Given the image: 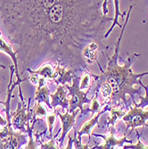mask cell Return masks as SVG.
<instances>
[{
	"instance_id": "cell-1",
	"label": "cell",
	"mask_w": 148,
	"mask_h": 149,
	"mask_svg": "<svg viewBox=\"0 0 148 149\" xmlns=\"http://www.w3.org/2000/svg\"><path fill=\"white\" fill-rule=\"evenodd\" d=\"M23 15L17 16L35 34L52 60L65 68L87 70L82 53L92 42L104 38L105 24L113 20L100 13L104 1L45 0L19 1Z\"/></svg>"
},
{
	"instance_id": "cell-7",
	"label": "cell",
	"mask_w": 148,
	"mask_h": 149,
	"mask_svg": "<svg viewBox=\"0 0 148 149\" xmlns=\"http://www.w3.org/2000/svg\"><path fill=\"white\" fill-rule=\"evenodd\" d=\"M95 137H100L104 139V143L97 146V149H117L120 146H123L124 144H132V139H128L125 136L122 139H117L115 136V129L114 127H109V134L107 136H103L100 134H93Z\"/></svg>"
},
{
	"instance_id": "cell-25",
	"label": "cell",
	"mask_w": 148,
	"mask_h": 149,
	"mask_svg": "<svg viewBox=\"0 0 148 149\" xmlns=\"http://www.w3.org/2000/svg\"><path fill=\"white\" fill-rule=\"evenodd\" d=\"M101 91H102V94H103L105 101H107L111 97L113 89H112L111 86L109 85V83H107L106 81H104V82H103L101 85Z\"/></svg>"
},
{
	"instance_id": "cell-13",
	"label": "cell",
	"mask_w": 148,
	"mask_h": 149,
	"mask_svg": "<svg viewBox=\"0 0 148 149\" xmlns=\"http://www.w3.org/2000/svg\"><path fill=\"white\" fill-rule=\"evenodd\" d=\"M0 51H2L4 53H6V55H8L11 58L12 61L13 63V67H15V74H16V78L17 80H23L21 79L19 72H18V62H17V51H13L12 48V46L9 45L6 40L2 38V34L0 32Z\"/></svg>"
},
{
	"instance_id": "cell-15",
	"label": "cell",
	"mask_w": 148,
	"mask_h": 149,
	"mask_svg": "<svg viewBox=\"0 0 148 149\" xmlns=\"http://www.w3.org/2000/svg\"><path fill=\"white\" fill-rule=\"evenodd\" d=\"M27 71L31 73V75H36L40 78L49 79L50 81H52L54 78V74H55V69L53 68V66L50 63H45L41 65V67L36 71L31 70L29 68L27 69Z\"/></svg>"
},
{
	"instance_id": "cell-5",
	"label": "cell",
	"mask_w": 148,
	"mask_h": 149,
	"mask_svg": "<svg viewBox=\"0 0 148 149\" xmlns=\"http://www.w3.org/2000/svg\"><path fill=\"white\" fill-rule=\"evenodd\" d=\"M19 95L20 101L18 102V106L15 113L11 118V125L13 130H16L19 133H27V125L30 124V120L32 116V111H30V103L28 107H25L23 102V97L22 93V88L19 85Z\"/></svg>"
},
{
	"instance_id": "cell-14",
	"label": "cell",
	"mask_w": 148,
	"mask_h": 149,
	"mask_svg": "<svg viewBox=\"0 0 148 149\" xmlns=\"http://www.w3.org/2000/svg\"><path fill=\"white\" fill-rule=\"evenodd\" d=\"M99 51V45L97 42H92L83 50L82 56L87 63L92 64L97 62V54Z\"/></svg>"
},
{
	"instance_id": "cell-19",
	"label": "cell",
	"mask_w": 148,
	"mask_h": 149,
	"mask_svg": "<svg viewBox=\"0 0 148 149\" xmlns=\"http://www.w3.org/2000/svg\"><path fill=\"white\" fill-rule=\"evenodd\" d=\"M97 97H98V89H97V91H96V96L94 97V98L91 101L90 107L88 108V110H85L86 111V113H88V112H91L92 116H94L97 113H98V112H100L102 110V104L98 102Z\"/></svg>"
},
{
	"instance_id": "cell-23",
	"label": "cell",
	"mask_w": 148,
	"mask_h": 149,
	"mask_svg": "<svg viewBox=\"0 0 148 149\" xmlns=\"http://www.w3.org/2000/svg\"><path fill=\"white\" fill-rule=\"evenodd\" d=\"M77 130L74 127V138H73V145L75 149H97L96 146H94L92 148H89L88 145H83L81 141V138H79L77 135Z\"/></svg>"
},
{
	"instance_id": "cell-3",
	"label": "cell",
	"mask_w": 148,
	"mask_h": 149,
	"mask_svg": "<svg viewBox=\"0 0 148 149\" xmlns=\"http://www.w3.org/2000/svg\"><path fill=\"white\" fill-rule=\"evenodd\" d=\"M79 81L80 78L76 74L72 79V83L71 85H65V88L68 91V99H69V109L68 112L72 113L75 110L79 109L81 111V114H86V111L84 110V104H91L90 99L88 97V94L89 89L87 91H82L79 88Z\"/></svg>"
},
{
	"instance_id": "cell-12",
	"label": "cell",
	"mask_w": 148,
	"mask_h": 149,
	"mask_svg": "<svg viewBox=\"0 0 148 149\" xmlns=\"http://www.w3.org/2000/svg\"><path fill=\"white\" fill-rule=\"evenodd\" d=\"M110 104L108 103H104V108L98 113H97L94 116H92V118L86 121V123H84V125L81 127V129H80L78 132H77V135L79 138H81L83 135H88V137H90V134H91V130L92 129L95 127L97 123H98V120L100 118V116L102 114H104L106 111H110Z\"/></svg>"
},
{
	"instance_id": "cell-18",
	"label": "cell",
	"mask_w": 148,
	"mask_h": 149,
	"mask_svg": "<svg viewBox=\"0 0 148 149\" xmlns=\"http://www.w3.org/2000/svg\"><path fill=\"white\" fill-rule=\"evenodd\" d=\"M47 106L43 105V104H40V103H36L34 108H33V111H32V120H33V123L32 124H35V119L38 118H43L46 117L48 113H47Z\"/></svg>"
},
{
	"instance_id": "cell-8",
	"label": "cell",
	"mask_w": 148,
	"mask_h": 149,
	"mask_svg": "<svg viewBox=\"0 0 148 149\" xmlns=\"http://www.w3.org/2000/svg\"><path fill=\"white\" fill-rule=\"evenodd\" d=\"M56 111V113H57V116L60 118L61 121H62V135L60 137V139H59V147L62 148L63 146V140L65 139V137L67 136V134H69L70 130L75 127V123H76V117L78 115V113L80 112L79 109H77L75 110L72 113H70L67 110L63 114L59 112L58 109H56L54 110Z\"/></svg>"
},
{
	"instance_id": "cell-4",
	"label": "cell",
	"mask_w": 148,
	"mask_h": 149,
	"mask_svg": "<svg viewBox=\"0 0 148 149\" xmlns=\"http://www.w3.org/2000/svg\"><path fill=\"white\" fill-rule=\"evenodd\" d=\"M26 143L27 135L15 131L11 123L0 129V149H20Z\"/></svg>"
},
{
	"instance_id": "cell-20",
	"label": "cell",
	"mask_w": 148,
	"mask_h": 149,
	"mask_svg": "<svg viewBox=\"0 0 148 149\" xmlns=\"http://www.w3.org/2000/svg\"><path fill=\"white\" fill-rule=\"evenodd\" d=\"M33 127H34V124H32L31 126L30 124L27 125V133H28V136H29V140H28V143H27L24 149H38L37 148V146H38L37 139H35V138L33 136V133H32Z\"/></svg>"
},
{
	"instance_id": "cell-22",
	"label": "cell",
	"mask_w": 148,
	"mask_h": 149,
	"mask_svg": "<svg viewBox=\"0 0 148 149\" xmlns=\"http://www.w3.org/2000/svg\"><path fill=\"white\" fill-rule=\"evenodd\" d=\"M57 113L56 111H54V113H48L47 115V127H48V132H49V136L50 138H53V128L56 123V119Z\"/></svg>"
},
{
	"instance_id": "cell-21",
	"label": "cell",
	"mask_w": 148,
	"mask_h": 149,
	"mask_svg": "<svg viewBox=\"0 0 148 149\" xmlns=\"http://www.w3.org/2000/svg\"><path fill=\"white\" fill-rule=\"evenodd\" d=\"M91 77L92 74H90L89 72H86L83 76L80 78V81H79V88L80 90H88L90 88L91 86Z\"/></svg>"
},
{
	"instance_id": "cell-11",
	"label": "cell",
	"mask_w": 148,
	"mask_h": 149,
	"mask_svg": "<svg viewBox=\"0 0 148 149\" xmlns=\"http://www.w3.org/2000/svg\"><path fill=\"white\" fill-rule=\"evenodd\" d=\"M50 90L46 85V79L39 77L35 93V103L45 104L48 108H52L50 104Z\"/></svg>"
},
{
	"instance_id": "cell-28",
	"label": "cell",
	"mask_w": 148,
	"mask_h": 149,
	"mask_svg": "<svg viewBox=\"0 0 148 149\" xmlns=\"http://www.w3.org/2000/svg\"><path fill=\"white\" fill-rule=\"evenodd\" d=\"M72 146H73V138L69 133L68 134V145H67V146L64 149H72Z\"/></svg>"
},
{
	"instance_id": "cell-6",
	"label": "cell",
	"mask_w": 148,
	"mask_h": 149,
	"mask_svg": "<svg viewBox=\"0 0 148 149\" xmlns=\"http://www.w3.org/2000/svg\"><path fill=\"white\" fill-rule=\"evenodd\" d=\"M122 120L126 124V131L131 130V132L138 127H148L146 121L148 120V111H144L142 108L138 107L137 104L130 107L129 110L122 117Z\"/></svg>"
},
{
	"instance_id": "cell-2",
	"label": "cell",
	"mask_w": 148,
	"mask_h": 149,
	"mask_svg": "<svg viewBox=\"0 0 148 149\" xmlns=\"http://www.w3.org/2000/svg\"><path fill=\"white\" fill-rule=\"evenodd\" d=\"M133 8V6H129V10L128 12V15L126 16L124 26L122 28V31H120V37L115 43V50L113 56L111 57L106 55V57L108 59V63H107V68L106 70H103L100 63L98 62L97 64L101 70V75L96 76L92 74V77L97 79L98 84H100L104 80L106 81L107 83H109L111 86L113 92L110 98L105 101L104 103H108L111 106H120V105H125L128 106V100H127V95L130 97L133 104H137L135 101V95H138V97L141 96V88H135L134 85H140L142 82V77L148 75V72H141V73H135L132 71V64L135 61L137 57L140 56V54H133L132 56H129L124 63L123 65H120L118 63V58L120 55V41L124 33V31L126 29L127 23L129 22L130 13Z\"/></svg>"
},
{
	"instance_id": "cell-16",
	"label": "cell",
	"mask_w": 148,
	"mask_h": 149,
	"mask_svg": "<svg viewBox=\"0 0 148 149\" xmlns=\"http://www.w3.org/2000/svg\"><path fill=\"white\" fill-rule=\"evenodd\" d=\"M110 117L107 120V125L109 127H114L116 121L118 120H120V118H122L125 114H126V109H123V108H118L116 106H111L110 105Z\"/></svg>"
},
{
	"instance_id": "cell-26",
	"label": "cell",
	"mask_w": 148,
	"mask_h": 149,
	"mask_svg": "<svg viewBox=\"0 0 148 149\" xmlns=\"http://www.w3.org/2000/svg\"><path fill=\"white\" fill-rule=\"evenodd\" d=\"M140 86L142 88H145V97H142V96H139V99H140V103L139 104H137V106L138 107H140V108H143L146 105H148V86H145L143 84V82L140 83Z\"/></svg>"
},
{
	"instance_id": "cell-27",
	"label": "cell",
	"mask_w": 148,
	"mask_h": 149,
	"mask_svg": "<svg viewBox=\"0 0 148 149\" xmlns=\"http://www.w3.org/2000/svg\"><path fill=\"white\" fill-rule=\"evenodd\" d=\"M41 148L42 149H61L59 146L56 144V138H51L50 141L42 143Z\"/></svg>"
},
{
	"instance_id": "cell-29",
	"label": "cell",
	"mask_w": 148,
	"mask_h": 149,
	"mask_svg": "<svg viewBox=\"0 0 148 149\" xmlns=\"http://www.w3.org/2000/svg\"><path fill=\"white\" fill-rule=\"evenodd\" d=\"M7 125V120H6L1 115H0V126H2V127H5Z\"/></svg>"
},
{
	"instance_id": "cell-24",
	"label": "cell",
	"mask_w": 148,
	"mask_h": 149,
	"mask_svg": "<svg viewBox=\"0 0 148 149\" xmlns=\"http://www.w3.org/2000/svg\"><path fill=\"white\" fill-rule=\"evenodd\" d=\"M137 138H138V143L135 145L132 144H129V145H125L123 146L122 149H148V146H145L141 139H140V134H138V132L137 131Z\"/></svg>"
},
{
	"instance_id": "cell-10",
	"label": "cell",
	"mask_w": 148,
	"mask_h": 149,
	"mask_svg": "<svg viewBox=\"0 0 148 149\" xmlns=\"http://www.w3.org/2000/svg\"><path fill=\"white\" fill-rule=\"evenodd\" d=\"M76 75L75 72L72 70H69L65 67L56 64L55 68V74L52 79L53 82L56 83V85H71L72 83V79Z\"/></svg>"
},
{
	"instance_id": "cell-17",
	"label": "cell",
	"mask_w": 148,
	"mask_h": 149,
	"mask_svg": "<svg viewBox=\"0 0 148 149\" xmlns=\"http://www.w3.org/2000/svg\"><path fill=\"white\" fill-rule=\"evenodd\" d=\"M113 3H114V6H115V15H114L113 20V24H112V26H111V28H110L108 31H107L104 34V38H108V36H109V35H110V33L113 31V28H114V27H115L116 25H118V26L120 27V28H122V26L119 23L118 19H119V17L120 16V17H122V19L124 20L125 12H124V13H120V9H119L120 1H119V0H114Z\"/></svg>"
},
{
	"instance_id": "cell-9",
	"label": "cell",
	"mask_w": 148,
	"mask_h": 149,
	"mask_svg": "<svg viewBox=\"0 0 148 149\" xmlns=\"http://www.w3.org/2000/svg\"><path fill=\"white\" fill-rule=\"evenodd\" d=\"M50 104L52 109L56 110L57 106H61L63 110L69 109V99L67 96V90L64 86L58 85L56 91L50 95Z\"/></svg>"
}]
</instances>
